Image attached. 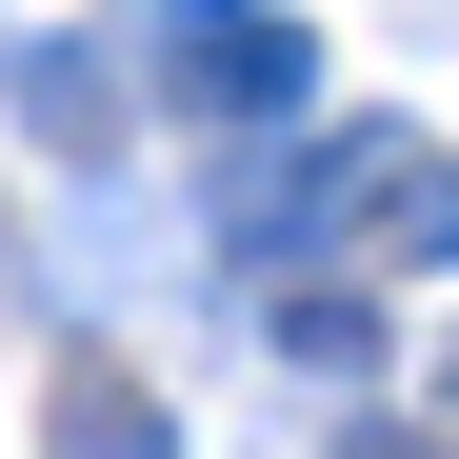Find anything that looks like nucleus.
I'll list each match as a JSON object with an SVG mask.
<instances>
[]
</instances>
